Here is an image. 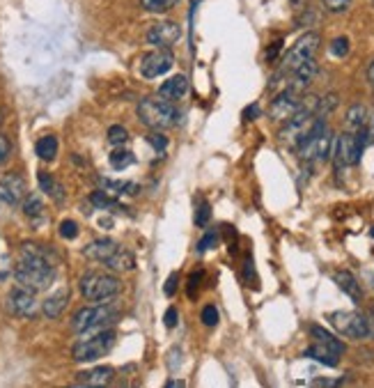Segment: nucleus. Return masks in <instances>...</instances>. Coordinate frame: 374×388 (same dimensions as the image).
Instances as JSON below:
<instances>
[{
	"label": "nucleus",
	"instance_id": "obj_1",
	"mask_svg": "<svg viewBox=\"0 0 374 388\" xmlns=\"http://www.w3.org/2000/svg\"><path fill=\"white\" fill-rule=\"evenodd\" d=\"M55 258L49 248L39 246V244H21L17 264H14V278L26 290L37 292L46 290L55 281Z\"/></svg>",
	"mask_w": 374,
	"mask_h": 388
},
{
	"label": "nucleus",
	"instance_id": "obj_2",
	"mask_svg": "<svg viewBox=\"0 0 374 388\" xmlns=\"http://www.w3.org/2000/svg\"><path fill=\"white\" fill-rule=\"evenodd\" d=\"M138 120L152 131L170 129L179 122V110L172 101L163 97H145L138 104Z\"/></svg>",
	"mask_w": 374,
	"mask_h": 388
},
{
	"label": "nucleus",
	"instance_id": "obj_3",
	"mask_svg": "<svg viewBox=\"0 0 374 388\" xmlns=\"http://www.w3.org/2000/svg\"><path fill=\"white\" fill-rule=\"evenodd\" d=\"M333 131L329 129L324 117L317 115L313 129L308 131L306 140L299 145V156L304 161H326L331 156V147H333Z\"/></svg>",
	"mask_w": 374,
	"mask_h": 388
},
{
	"label": "nucleus",
	"instance_id": "obj_4",
	"mask_svg": "<svg viewBox=\"0 0 374 388\" xmlns=\"http://www.w3.org/2000/svg\"><path fill=\"white\" fill-rule=\"evenodd\" d=\"M115 338L117 334L113 329H106V331L101 329L99 334H94L92 338H85L81 343H76L74 350H71V356H74L76 363H92L113 350Z\"/></svg>",
	"mask_w": 374,
	"mask_h": 388
},
{
	"label": "nucleus",
	"instance_id": "obj_5",
	"mask_svg": "<svg viewBox=\"0 0 374 388\" xmlns=\"http://www.w3.org/2000/svg\"><path fill=\"white\" fill-rule=\"evenodd\" d=\"M78 285H81V294L87 301H110L119 294V290H122L119 278H115V276H110V274H99V271L85 274Z\"/></svg>",
	"mask_w": 374,
	"mask_h": 388
},
{
	"label": "nucleus",
	"instance_id": "obj_6",
	"mask_svg": "<svg viewBox=\"0 0 374 388\" xmlns=\"http://www.w3.org/2000/svg\"><path fill=\"white\" fill-rule=\"evenodd\" d=\"M115 320V308L110 304H101V306H90V308H81L74 320H71V329L76 334H90V331H101L103 327L113 324Z\"/></svg>",
	"mask_w": 374,
	"mask_h": 388
},
{
	"label": "nucleus",
	"instance_id": "obj_7",
	"mask_svg": "<svg viewBox=\"0 0 374 388\" xmlns=\"http://www.w3.org/2000/svg\"><path fill=\"white\" fill-rule=\"evenodd\" d=\"M329 322L338 334H342L349 340H363L372 334L368 318L356 311H336L329 315Z\"/></svg>",
	"mask_w": 374,
	"mask_h": 388
},
{
	"label": "nucleus",
	"instance_id": "obj_8",
	"mask_svg": "<svg viewBox=\"0 0 374 388\" xmlns=\"http://www.w3.org/2000/svg\"><path fill=\"white\" fill-rule=\"evenodd\" d=\"M320 44H322V37L320 35H317V33H306L297 44L292 46L290 53L285 55L280 76L292 74V71L297 69L299 65H304L306 60L315 58V53H317V49H320Z\"/></svg>",
	"mask_w": 374,
	"mask_h": 388
},
{
	"label": "nucleus",
	"instance_id": "obj_9",
	"mask_svg": "<svg viewBox=\"0 0 374 388\" xmlns=\"http://www.w3.org/2000/svg\"><path fill=\"white\" fill-rule=\"evenodd\" d=\"M363 149L365 145L361 142V138H358V133H352V131L342 133V136H338L336 142H333V156H336V163L342 165V168H349V165H356L361 161Z\"/></svg>",
	"mask_w": 374,
	"mask_h": 388
},
{
	"label": "nucleus",
	"instance_id": "obj_10",
	"mask_svg": "<svg viewBox=\"0 0 374 388\" xmlns=\"http://www.w3.org/2000/svg\"><path fill=\"white\" fill-rule=\"evenodd\" d=\"M7 311L12 315H17V318L23 320H30L35 318L39 313V301L35 297L33 290H26V288H14L10 294H7Z\"/></svg>",
	"mask_w": 374,
	"mask_h": 388
},
{
	"label": "nucleus",
	"instance_id": "obj_11",
	"mask_svg": "<svg viewBox=\"0 0 374 388\" xmlns=\"http://www.w3.org/2000/svg\"><path fill=\"white\" fill-rule=\"evenodd\" d=\"M174 65V58L170 49H156L152 53H145L140 58V74L145 78H158L165 71H170Z\"/></svg>",
	"mask_w": 374,
	"mask_h": 388
},
{
	"label": "nucleus",
	"instance_id": "obj_12",
	"mask_svg": "<svg viewBox=\"0 0 374 388\" xmlns=\"http://www.w3.org/2000/svg\"><path fill=\"white\" fill-rule=\"evenodd\" d=\"M301 108V97L297 90L292 88H285L276 94V99L271 101V108H269V115L274 117V120H280V122H287L290 117L297 113Z\"/></svg>",
	"mask_w": 374,
	"mask_h": 388
},
{
	"label": "nucleus",
	"instance_id": "obj_13",
	"mask_svg": "<svg viewBox=\"0 0 374 388\" xmlns=\"http://www.w3.org/2000/svg\"><path fill=\"white\" fill-rule=\"evenodd\" d=\"M179 37H181V28L172 21L154 23V26L147 30V42L156 46V49H170L172 44H177Z\"/></svg>",
	"mask_w": 374,
	"mask_h": 388
},
{
	"label": "nucleus",
	"instance_id": "obj_14",
	"mask_svg": "<svg viewBox=\"0 0 374 388\" xmlns=\"http://www.w3.org/2000/svg\"><path fill=\"white\" fill-rule=\"evenodd\" d=\"M26 197V179L17 172H7L0 177V200L7 204H19Z\"/></svg>",
	"mask_w": 374,
	"mask_h": 388
},
{
	"label": "nucleus",
	"instance_id": "obj_15",
	"mask_svg": "<svg viewBox=\"0 0 374 388\" xmlns=\"http://www.w3.org/2000/svg\"><path fill=\"white\" fill-rule=\"evenodd\" d=\"M119 248V244L115 239H108V237H103V239H94L90 241L87 246L83 248V255L87 260H94V262H101L106 264L110 258H113V253Z\"/></svg>",
	"mask_w": 374,
	"mask_h": 388
},
{
	"label": "nucleus",
	"instance_id": "obj_16",
	"mask_svg": "<svg viewBox=\"0 0 374 388\" xmlns=\"http://www.w3.org/2000/svg\"><path fill=\"white\" fill-rule=\"evenodd\" d=\"M287 76H290V85H287V88L297 90V92H304L308 85L313 83V78L317 76V62H315V58L306 60L304 65H299Z\"/></svg>",
	"mask_w": 374,
	"mask_h": 388
},
{
	"label": "nucleus",
	"instance_id": "obj_17",
	"mask_svg": "<svg viewBox=\"0 0 374 388\" xmlns=\"http://www.w3.org/2000/svg\"><path fill=\"white\" fill-rule=\"evenodd\" d=\"M115 379V370L110 366H101V368H94V370H87L81 372L76 379V384L81 386H106Z\"/></svg>",
	"mask_w": 374,
	"mask_h": 388
},
{
	"label": "nucleus",
	"instance_id": "obj_18",
	"mask_svg": "<svg viewBox=\"0 0 374 388\" xmlns=\"http://www.w3.org/2000/svg\"><path fill=\"white\" fill-rule=\"evenodd\" d=\"M67 304H69V290L62 288V290H58L55 294H51L49 299L44 301L42 311H44V315L49 320H58L60 315H62V311L67 308Z\"/></svg>",
	"mask_w": 374,
	"mask_h": 388
},
{
	"label": "nucleus",
	"instance_id": "obj_19",
	"mask_svg": "<svg viewBox=\"0 0 374 388\" xmlns=\"http://www.w3.org/2000/svg\"><path fill=\"white\" fill-rule=\"evenodd\" d=\"M188 90V81H186V76H172L168 78L161 88H158V97H163V99H168V101H177L181 99L186 94Z\"/></svg>",
	"mask_w": 374,
	"mask_h": 388
},
{
	"label": "nucleus",
	"instance_id": "obj_20",
	"mask_svg": "<svg viewBox=\"0 0 374 388\" xmlns=\"http://www.w3.org/2000/svg\"><path fill=\"white\" fill-rule=\"evenodd\" d=\"M106 267L110 269V271H117V274L133 271V269H136V258H133V253L129 248L119 246L113 253V258H110L108 262H106Z\"/></svg>",
	"mask_w": 374,
	"mask_h": 388
},
{
	"label": "nucleus",
	"instance_id": "obj_21",
	"mask_svg": "<svg viewBox=\"0 0 374 388\" xmlns=\"http://www.w3.org/2000/svg\"><path fill=\"white\" fill-rule=\"evenodd\" d=\"M306 356L308 359H315V361H320L324 363V366H329V368H336L338 363H340V356L336 350H331V347H326V345H320V343H313L306 350Z\"/></svg>",
	"mask_w": 374,
	"mask_h": 388
},
{
	"label": "nucleus",
	"instance_id": "obj_22",
	"mask_svg": "<svg viewBox=\"0 0 374 388\" xmlns=\"http://www.w3.org/2000/svg\"><path fill=\"white\" fill-rule=\"evenodd\" d=\"M37 181H39V186H42V191L49 195L51 200H55L58 204L65 202V186H62L60 181L51 175V172H39Z\"/></svg>",
	"mask_w": 374,
	"mask_h": 388
},
{
	"label": "nucleus",
	"instance_id": "obj_23",
	"mask_svg": "<svg viewBox=\"0 0 374 388\" xmlns=\"http://www.w3.org/2000/svg\"><path fill=\"white\" fill-rule=\"evenodd\" d=\"M333 281L338 283V288L345 292V294H349L354 301H361V285H358L352 271H338L333 276Z\"/></svg>",
	"mask_w": 374,
	"mask_h": 388
},
{
	"label": "nucleus",
	"instance_id": "obj_24",
	"mask_svg": "<svg viewBox=\"0 0 374 388\" xmlns=\"http://www.w3.org/2000/svg\"><path fill=\"white\" fill-rule=\"evenodd\" d=\"M347 129L352 133H358L365 126V122H368V108H365L363 104H354L352 108L347 110Z\"/></svg>",
	"mask_w": 374,
	"mask_h": 388
},
{
	"label": "nucleus",
	"instance_id": "obj_25",
	"mask_svg": "<svg viewBox=\"0 0 374 388\" xmlns=\"http://www.w3.org/2000/svg\"><path fill=\"white\" fill-rule=\"evenodd\" d=\"M99 181L110 195H138L140 193V186L133 184V181H113V179H99Z\"/></svg>",
	"mask_w": 374,
	"mask_h": 388
},
{
	"label": "nucleus",
	"instance_id": "obj_26",
	"mask_svg": "<svg viewBox=\"0 0 374 388\" xmlns=\"http://www.w3.org/2000/svg\"><path fill=\"white\" fill-rule=\"evenodd\" d=\"M310 336H313V343L326 345V347H331V350H336L338 354H345V345H342V340H338L333 334H329L326 329L313 327V329H310Z\"/></svg>",
	"mask_w": 374,
	"mask_h": 388
},
{
	"label": "nucleus",
	"instance_id": "obj_27",
	"mask_svg": "<svg viewBox=\"0 0 374 388\" xmlns=\"http://www.w3.org/2000/svg\"><path fill=\"white\" fill-rule=\"evenodd\" d=\"M90 200H92V204H94V207H99V209H106V211H129V209L124 207L122 202H119V200H115V197L110 195L108 191H94V193H92V197H90Z\"/></svg>",
	"mask_w": 374,
	"mask_h": 388
},
{
	"label": "nucleus",
	"instance_id": "obj_28",
	"mask_svg": "<svg viewBox=\"0 0 374 388\" xmlns=\"http://www.w3.org/2000/svg\"><path fill=\"white\" fill-rule=\"evenodd\" d=\"M23 214H26L28 218H33V221L44 218V200H42V195L28 193L26 197H23Z\"/></svg>",
	"mask_w": 374,
	"mask_h": 388
},
{
	"label": "nucleus",
	"instance_id": "obj_29",
	"mask_svg": "<svg viewBox=\"0 0 374 388\" xmlns=\"http://www.w3.org/2000/svg\"><path fill=\"white\" fill-rule=\"evenodd\" d=\"M35 152L42 161H53L55 154H58V138L55 136H44L37 140L35 145Z\"/></svg>",
	"mask_w": 374,
	"mask_h": 388
},
{
	"label": "nucleus",
	"instance_id": "obj_30",
	"mask_svg": "<svg viewBox=\"0 0 374 388\" xmlns=\"http://www.w3.org/2000/svg\"><path fill=\"white\" fill-rule=\"evenodd\" d=\"M133 163H136V156H133V152H129V149H115V152L110 154V165H113L115 170H124Z\"/></svg>",
	"mask_w": 374,
	"mask_h": 388
},
{
	"label": "nucleus",
	"instance_id": "obj_31",
	"mask_svg": "<svg viewBox=\"0 0 374 388\" xmlns=\"http://www.w3.org/2000/svg\"><path fill=\"white\" fill-rule=\"evenodd\" d=\"M140 5L152 14H163L177 5V0H140Z\"/></svg>",
	"mask_w": 374,
	"mask_h": 388
},
{
	"label": "nucleus",
	"instance_id": "obj_32",
	"mask_svg": "<svg viewBox=\"0 0 374 388\" xmlns=\"http://www.w3.org/2000/svg\"><path fill=\"white\" fill-rule=\"evenodd\" d=\"M209 218H211V207H209V202L207 200H197L195 204V225L197 227H204L207 223H209Z\"/></svg>",
	"mask_w": 374,
	"mask_h": 388
},
{
	"label": "nucleus",
	"instance_id": "obj_33",
	"mask_svg": "<svg viewBox=\"0 0 374 388\" xmlns=\"http://www.w3.org/2000/svg\"><path fill=\"white\" fill-rule=\"evenodd\" d=\"M129 140V131L124 129L122 124H115L108 129V142L110 145H124V142Z\"/></svg>",
	"mask_w": 374,
	"mask_h": 388
},
{
	"label": "nucleus",
	"instance_id": "obj_34",
	"mask_svg": "<svg viewBox=\"0 0 374 388\" xmlns=\"http://www.w3.org/2000/svg\"><path fill=\"white\" fill-rule=\"evenodd\" d=\"M349 39L347 37H336L331 42V55H336V58H345V55H349Z\"/></svg>",
	"mask_w": 374,
	"mask_h": 388
},
{
	"label": "nucleus",
	"instance_id": "obj_35",
	"mask_svg": "<svg viewBox=\"0 0 374 388\" xmlns=\"http://www.w3.org/2000/svg\"><path fill=\"white\" fill-rule=\"evenodd\" d=\"M147 142L156 149V154L158 156H163L165 154V147H168V138L163 136V133H158V131H152L147 136Z\"/></svg>",
	"mask_w": 374,
	"mask_h": 388
},
{
	"label": "nucleus",
	"instance_id": "obj_36",
	"mask_svg": "<svg viewBox=\"0 0 374 388\" xmlns=\"http://www.w3.org/2000/svg\"><path fill=\"white\" fill-rule=\"evenodd\" d=\"M202 278H204V271H202V269H197L195 274H190V278H188V283H186V294H188V299H195L197 288H200Z\"/></svg>",
	"mask_w": 374,
	"mask_h": 388
},
{
	"label": "nucleus",
	"instance_id": "obj_37",
	"mask_svg": "<svg viewBox=\"0 0 374 388\" xmlns=\"http://www.w3.org/2000/svg\"><path fill=\"white\" fill-rule=\"evenodd\" d=\"M358 138H361V142H363L365 147L372 145V142H374V115L368 117V122H365V126H363L361 131H358Z\"/></svg>",
	"mask_w": 374,
	"mask_h": 388
},
{
	"label": "nucleus",
	"instance_id": "obj_38",
	"mask_svg": "<svg viewBox=\"0 0 374 388\" xmlns=\"http://www.w3.org/2000/svg\"><path fill=\"white\" fill-rule=\"evenodd\" d=\"M60 237L62 239H76L78 237V223L76 221H62L60 223Z\"/></svg>",
	"mask_w": 374,
	"mask_h": 388
},
{
	"label": "nucleus",
	"instance_id": "obj_39",
	"mask_svg": "<svg viewBox=\"0 0 374 388\" xmlns=\"http://www.w3.org/2000/svg\"><path fill=\"white\" fill-rule=\"evenodd\" d=\"M216 241H218V232H216V230H209V232H207L200 239V244H197V253L209 251L211 246H216Z\"/></svg>",
	"mask_w": 374,
	"mask_h": 388
},
{
	"label": "nucleus",
	"instance_id": "obj_40",
	"mask_svg": "<svg viewBox=\"0 0 374 388\" xmlns=\"http://www.w3.org/2000/svg\"><path fill=\"white\" fill-rule=\"evenodd\" d=\"M202 322L207 324V327H216V324H218V311H216V306H204Z\"/></svg>",
	"mask_w": 374,
	"mask_h": 388
},
{
	"label": "nucleus",
	"instance_id": "obj_41",
	"mask_svg": "<svg viewBox=\"0 0 374 388\" xmlns=\"http://www.w3.org/2000/svg\"><path fill=\"white\" fill-rule=\"evenodd\" d=\"M349 5H352V0H324V7H326V10H329V12H336V14L345 12Z\"/></svg>",
	"mask_w": 374,
	"mask_h": 388
},
{
	"label": "nucleus",
	"instance_id": "obj_42",
	"mask_svg": "<svg viewBox=\"0 0 374 388\" xmlns=\"http://www.w3.org/2000/svg\"><path fill=\"white\" fill-rule=\"evenodd\" d=\"M163 322H165V327L168 329H174L177 327V322H179V313H177V308H168L163 315Z\"/></svg>",
	"mask_w": 374,
	"mask_h": 388
},
{
	"label": "nucleus",
	"instance_id": "obj_43",
	"mask_svg": "<svg viewBox=\"0 0 374 388\" xmlns=\"http://www.w3.org/2000/svg\"><path fill=\"white\" fill-rule=\"evenodd\" d=\"M177 283H179V276L177 274H170V278L165 281V288H163L165 297H174V292H177Z\"/></svg>",
	"mask_w": 374,
	"mask_h": 388
},
{
	"label": "nucleus",
	"instance_id": "obj_44",
	"mask_svg": "<svg viewBox=\"0 0 374 388\" xmlns=\"http://www.w3.org/2000/svg\"><path fill=\"white\" fill-rule=\"evenodd\" d=\"M10 152H12L10 140H7L5 136H0V163H5L7 159H10Z\"/></svg>",
	"mask_w": 374,
	"mask_h": 388
},
{
	"label": "nucleus",
	"instance_id": "obj_45",
	"mask_svg": "<svg viewBox=\"0 0 374 388\" xmlns=\"http://www.w3.org/2000/svg\"><path fill=\"white\" fill-rule=\"evenodd\" d=\"M260 113H262V110H260V106H257V104H253V106H248V108L244 110V120H246V122H253V120H257V117H260Z\"/></svg>",
	"mask_w": 374,
	"mask_h": 388
},
{
	"label": "nucleus",
	"instance_id": "obj_46",
	"mask_svg": "<svg viewBox=\"0 0 374 388\" xmlns=\"http://www.w3.org/2000/svg\"><path fill=\"white\" fill-rule=\"evenodd\" d=\"M280 49H283V39H278V42L271 44V49L267 51V60H269V62H274V60L278 58V53H280Z\"/></svg>",
	"mask_w": 374,
	"mask_h": 388
},
{
	"label": "nucleus",
	"instance_id": "obj_47",
	"mask_svg": "<svg viewBox=\"0 0 374 388\" xmlns=\"http://www.w3.org/2000/svg\"><path fill=\"white\" fill-rule=\"evenodd\" d=\"M244 276H246V281L250 283V276H253V260H250V258L246 260V269H244Z\"/></svg>",
	"mask_w": 374,
	"mask_h": 388
},
{
	"label": "nucleus",
	"instance_id": "obj_48",
	"mask_svg": "<svg viewBox=\"0 0 374 388\" xmlns=\"http://www.w3.org/2000/svg\"><path fill=\"white\" fill-rule=\"evenodd\" d=\"M368 78H370V83L374 85V62H372V65L368 67Z\"/></svg>",
	"mask_w": 374,
	"mask_h": 388
},
{
	"label": "nucleus",
	"instance_id": "obj_49",
	"mask_svg": "<svg viewBox=\"0 0 374 388\" xmlns=\"http://www.w3.org/2000/svg\"><path fill=\"white\" fill-rule=\"evenodd\" d=\"M174 386H184V382H179V379H177V382H174V379H170V382H168V388H174Z\"/></svg>",
	"mask_w": 374,
	"mask_h": 388
},
{
	"label": "nucleus",
	"instance_id": "obj_50",
	"mask_svg": "<svg viewBox=\"0 0 374 388\" xmlns=\"http://www.w3.org/2000/svg\"><path fill=\"white\" fill-rule=\"evenodd\" d=\"M370 331H372V334H374V308H372V313H370Z\"/></svg>",
	"mask_w": 374,
	"mask_h": 388
}]
</instances>
